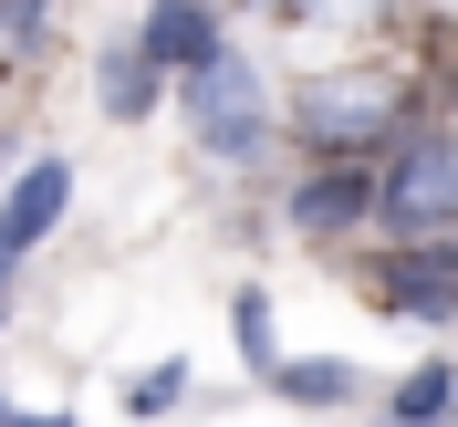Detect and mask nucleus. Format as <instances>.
I'll use <instances>...</instances> for the list:
<instances>
[{
	"mask_svg": "<svg viewBox=\"0 0 458 427\" xmlns=\"http://www.w3.org/2000/svg\"><path fill=\"white\" fill-rule=\"evenodd\" d=\"M188 125H199V146H208V157L250 167V157H260V136H271V84H260L240 53L188 63Z\"/></svg>",
	"mask_w": 458,
	"mask_h": 427,
	"instance_id": "obj_1",
	"label": "nucleus"
},
{
	"mask_svg": "<svg viewBox=\"0 0 458 427\" xmlns=\"http://www.w3.org/2000/svg\"><path fill=\"white\" fill-rule=\"evenodd\" d=\"M375 209H386L406 240L458 229V136H406V157L375 177Z\"/></svg>",
	"mask_w": 458,
	"mask_h": 427,
	"instance_id": "obj_2",
	"label": "nucleus"
},
{
	"mask_svg": "<svg viewBox=\"0 0 458 427\" xmlns=\"http://www.w3.org/2000/svg\"><path fill=\"white\" fill-rule=\"evenodd\" d=\"M63 209H73V167H63V157H31V167L11 177V199H0V240H11V251H42L63 229Z\"/></svg>",
	"mask_w": 458,
	"mask_h": 427,
	"instance_id": "obj_3",
	"label": "nucleus"
},
{
	"mask_svg": "<svg viewBox=\"0 0 458 427\" xmlns=\"http://www.w3.org/2000/svg\"><path fill=\"white\" fill-rule=\"evenodd\" d=\"M136 53L157 63V73H188V63L219 53V11H208V0H157L146 31H136Z\"/></svg>",
	"mask_w": 458,
	"mask_h": 427,
	"instance_id": "obj_4",
	"label": "nucleus"
},
{
	"mask_svg": "<svg viewBox=\"0 0 458 427\" xmlns=\"http://www.w3.org/2000/svg\"><path fill=\"white\" fill-rule=\"evenodd\" d=\"M302 136H313V146H375V136H386V94L313 84V94H302Z\"/></svg>",
	"mask_w": 458,
	"mask_h": 427,
	"instance_id": "obj_5",
	"label": "nucleus"
},
{
	"mask_svg": "<svg viewBox=\"0 0 458 427\" xmlns=\"http://www.w3.org/2000/svg\"><path fill=\"white\" fill-rule=\"evenodd\" d=\"M386 303H396V313H417V323H448L458 313V251H406L396 271H386Z\"/></svg>",
	"mask_w": 458,
	"mask_h": 427,
	"instance_id": "obj_6",
	"label": "nucleus"
},
{
	"mask_svg": "<svg viewBox=\"0 0 458 427\" xmlns=\"http://www.w3.org/2000/svg\"><path fill=\"white\" fill-rule=\"evenodd\" d=\"M375 209V177L365 167H323L313 188H292V219L302 229H344V219H365Z\"/></svg>",
	"mask_w": 458,
	"mask_h": 427,
	"instance_id": "obj_7",
	"label": "nucleus"
},
{
	"mask_svg": "<svg viewBox=\"0 0 458 427\" xmlns=\"http://www.w3.org/2000/svg\"><path fill=\"white\" fill-rule=\"evenodd\" d=\"M396 427H458V365H417L396 386Z\"/></svg>",
	"mask_w": 458,
	"mask_h": 427,
	"instance_id": "obj_8",
	"label": "nucleus"
},
{
	"mask_svg": "<svg viewBox=\"0 0 458 427\" xmlns=\"http://www.w3.org/2000/svg\"><path fill=\"white\" fill-rule=\"evenodd\" d=\"M94 94H105V115H146V105H157V63H146L136 42H114L105 73H94Z\"/></svg>",
	"mask_w": 458,
	"mask_h": 427,
	"instance_id": "obj_9",
	"label": "nucleus"
},
{
	"mask_svg": "<svg viewBox=\"0 0 458 427\" xmlns=\"http://www.w3.org/2000/svg\"><path fill=\"white\" fill-rule=\"evenodd\" d=\"M271 386H282L292 406H344V397H354V365H334V354H302V365H271Z\"/></svg>",
	"mask_w": 458,
	"mask_h": 427,
	"instance_id": "obj_10",
	"label": "nucleus"
},
{
	"mask_svg": "<svg viewBox=\"0 0 458 427\" xmlns=\"http://www.w3.org/2000/svg\"><path fill=\"white\" fill-rule=\"evenodd\" d=\"M229 323H240V354H250V375L282 365V344H271V303H260V292H240V303H229Z\"/></svg>",
	"mask_w": 458,
	"mask_h": 427,
	"instance_id": "obj_11",
	"label": "nucleus"
},
{
	"mask_svg": "<svg viewBox=\"0 0 458 427\" xmlns=\"http://www.w3.org/2000/svg\"><path fill=\"white\" fill-rule=\"evenodd\" d=\"M177 397H188V354H167V365H146V375H136V397H125V406H136V417H167Z\"/></svg>",
	"mask_w": 458,
	"mask_h": 427,
	"instance_id": "obj_12",
	"label": "nucleus"
},
{
	"mask_svg": "<svg viewBox=\"0 0 458 427\" xmlns=\"http://www.w3.org/2000/svg\"><path fill=\"white\" fill-rule=\"evenodd\" d=\"M42 11H53V0H0V42H31V31H42Z\"/></svg>",
	"mask_w": 458,
	"mask_h": 427,
	"instance_id": "obj_13",
	"label": "nucleus"
},
{
	"mask_svg": "<svg viewBox=\"0 0 458 427\" xmlns=\"http://www.w3.org/2000/svg\"><path fill=\"white\" fill-rule=\"evenodd\" d=\"M292 21H323V11H354V0H282Z\"/></svg>",
	"mask_w": 458,
	"mask_h": 427,
	"instance_id": "obj_14",
	"label": "nucleus"
},
{
	"mask_svg": "<svg viewBox=\"0 0 458 427\" xmlns=\"http://www.w3.org/2000/svg\"><path fill=\"white\" fill-rule=\"evenodd\" d=\"M0 427H73V417H53V406H42V417H0Z\"/></svg>",
	"mask_w": 458,
	"mask_h": 427,
	"instance_id": "obj_15",
	"label": "nucleus"
},
{
	"mask_svg": "<svg viewBox=\"0 0 458 427\" xmlns=\"http://www.w3.org/2000/svg\"><path fill=\"white\" fill-rule=\"evenodd\" d=\"M11 271H21V251H11V240H0V292H11Z\"/></svg>",
	"mask_w": 458,
	"mask_h": 427,
	"instance_id": "obj_16",
	"label": "nucleus"
},
{
	"mask_svg": "<svg viewBox=\"0 0 458 427\" xmlns=\"http://www.w3.org/2000/svg\"><path fill=\"white\" fill-rule=\"evenodd\" d=\"M0 417H11V406H0Z\"/></svg>",
	"mask_w": 458,
	"mask_h": 427,
	"instance_id": "obj_17",
	"label": "nucleus"
}]
</instances>
